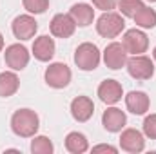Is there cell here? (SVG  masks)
I'll return each mask as SVG.
<instances>
[{
  "mask_svg": "<svg viewBox=\"0 0 156 154\" xmlns=\"http://www.w3.org/2000/svg\"><path fill=\"white\" fill-rule=\"evenodd\" d=\"M40 127L38 114L31 109H18L11 116V131L20 138H33Z\"/></svg>",
  "mask_w": 156,
  "mask_h": 154,
  "instance_id": "1",
  "label": "cell"
},
{
  "mask_svg": "<svg viewBox=\"0 0 156 154\" xmlns=\"http://www.w3.org/2000/svg\"><path fill=\"white\" fill-rule=\"evenodd\" d=\"M123 29H125L123 16L113 11H104V15L96 20V33L104 38H116Z\"/></svg>",
  "mask_w": 156,
  "mask_h": 154,
  "instance_id": "2",
  "label": "cell"
},
{
  "mask_svg": "<svg viewBox=\"0 0 156 154\" xmlns=\"http://www.w3.org/2000/svg\"><path fill=\"white\" fill-rule=\"evenodd\" d=\"M75 64L82 71H94L100 64V51L94 44L83 42L75 51Z\"/></svg>",
  "mask_w": 156,
  "mask_h": 154,
  "instance_id": "3",
  "label": "cell"
},
{
  "mask_svg": "<svg viewBox=\"0 0 156 154\" xmlns=\"http://www.w3.org/2000/svg\"><path fill=\"white\" fill-rule=\"evenodd\" d=\"M127 73L134 80H151L154 76V62L145 54H134L133 58H127Z\"/></svg>",
  "mask_w": 156,
  "mask_h": 154,
  "instance_id": "4",
  "label": "cell"
},
{
  "mask_svg": "<svg viewBox=\"0 0 156 154\" xmlns=\"http://www.w3.org/2000/svg\"><path fill=\"white\" fill-rule=\"evenodd\" d=\"M71 76H73L71 75V69L66 64H62V62L51 64L45 69V73H44L45 83L49 87H53V89H64V87H67L69 82H71Z\"/></svg>",
  "mask_w": 156,
  "mask_h": 154,
  "instance_id": "5",
  "label": "cell"
},
{
  "mask_svg": "<svg viewBox=\"0 0 156 154\" xmlns=\"http://www.w3.org/2000/svg\"><path fill=\"white\" fill-rule=\"evenodd\" d=\"M122 44H123L127 54H142L149 47V38L144 31L134 27V29L125 31V35L122 37Z\"/></svg>",
  "mask_w": 156,
  "mask_h": 154,
  "instance_id": "6",
  "label": "cell"
},
{
  "mask_svg": "<svg viewBox=\"0 0 156 154\" xmlns=\"http://www.w3.org/2000/svg\"><path fill=\"white\" fill-rule=\"evenodd\" d=\"M4 60H5V65L11 67L13 71H22L29 64V51L22 44H13V45L5 47Z\"/></svg>",
  "mask_w": 156,
  "mask_h": 154,
  "instance_id": "7",
  "label": "cell"
},
{
  "mask_svg": "<svg viewBox=\"0 0 156 154\" xmlns=\"http://www.w3.org/2000/svg\"><path fill=\"white\" fill-rule=\"evenodd\" d=\"M11 31H13L15 38L31 40L38 31V22L31 15H18L11 24Z\"/></svg>",
  "mask_w": 156,
  "mask_h": 154,
  "instance_id": "8",
  "label": "cell"
},
{
  "mask_svg": "<svg viewBox=\"0 0 156 154\" xmlns=\"http://www.w3.org/2000/svg\"><path fill=\"white\" fill-rule=\"evenodd\" d=\"M104 64L113 69V71H118L122 67H125L127 64V51L123 47V44L120 42H111L105 51H104Z\"/></svg>",
  "mask_w": 156,
  "mask_h": 154,
  "instance_id": "9",
  "label": "cell"
},
{
  "mask_svg": "<svg viewBox=\"0 0 156 154\" xmlns=\"http://www.w3.org/2000/svg\"><path fill=\"white\" fill-rule=\"evenodd\" d=\"M49 29H51V35L56 37V38H69V37H73V33L76 29V24H75L71 15L58 13V15L53 16L51 24H49Z\"/></svg>",
  "mask_w": 156,
  "mask_h": 154,
  "instance_id": "10",
  "label": "cell"
},
{
  "mask_svg": "<svg viewBox=\"0 0 156 154\" xmlns=\"http://www.w3.org/2000/svg\"><path fill=\"white\" fill-rule=\"evenodd\" d=\"M120 147L122 151L131 154H138L145 149V140H144V134L136 129H125L122 131L120 134Z\"/></svg>",
  "mask_w": 156,
  "mask_h": 154,
  "instance_id": "11",
  "label": "cell"
},
{
  "mask_svg": "<svg viewBox=\"0 0 156 154\" xmlns=\"http://www.w3.org/2000/svg\"><path fill=\"white\" fill-rule=\"evenodd\" d=\"M122 96H123V89H122V83L116 80H104L98 85V98L107 105L118 103Z\"/></svg>",
  "mask_w": 156,
  "mask_h": 154,
  "instance_id": "12",
  "label": "cell"
},
{
  "mask_svg": "<svg viewBox=\"0 0 156 154\" xmlns=\"http://www.w3.org/2000/svg\"><path fill=\"white\" fill-rule=\"evenodd\" d=\"M125 123H127V116L118 107H109L102 114V125L109 132H120L125 127Z\"/></svg>",
  "mask_w": 156,
  "mask_h": 154,
  "instance_id": "13",
  "label": "cell"
},
{
  "mask_svg": "<svg viewBox=\"0 0 156 154\" xmlns=\"http://www.w3.org/2000/svg\"><path fill=\"white\" fill-rule=\"evenodd\" d=\"M149 105H151V100H149V96L144 91H131L125 96V107H127V111L136 116L145 114L149 111Z\"/></svg>",
  "mask_w": 156,
  "mask_h": 154,
  "instance_id": "14",
  "label": "cell"
},
{
  "mask_svg": "<svg viewBox=\"0 0 156 154\" xmlns=\"http://www.w3.org/2000/svg\"><path fill=\"white\" fill-rule=\"evenodd\" d=\"M55 51H56L55 40L47 35H42L33 42V56L38 62H49L55 56Z\"/></svg>",
  "mask_w": 156,
  "mask_h": 154,
  "instance_id": "15",
  "label": "cell"
},
{
  "mask_svg": "<svg viewBox=\"0 0 156 154\" xmlns=\"http://www.w3.org/2000/svg\"><path fill=\"white\" fill-rule=\"evenodd\" d=\"M93 113H94V103H93L91 98H87V96H76L71 102V114L80 123L91 120Z\"/></svg>",
  "mask_w": 156,
  "mask_h": 154,
  "instance_id": "16",
  "label": "cell"
},
{
  "mask_svg": "<svg viewBox=\"0 0 156 154\" xmlns=\"http://www.w3.org/2000/svg\"><path fill=\"white\" fill-rule=\"evenodd\" d=\"M69 15L73 16V20H75V24L78 27H87L94 20V9H93V5H89L85 2L73 4L71 9H69Z\"/></svg>",
  "mask_w": 156,
  "mask_h": 154,
  "instance_id": "17",
  "label": "cell"
},
{
  "mask_svg": "<svg viewBox=\"0 0 156 154\" xmlns=\"http://www.w3.org/2000/svg\"><path fill=\"white\" fill-rule=\"evenodd\" d=\"M20 87V80L16 73L13 71H4L0 73V98H9L13 96Z\"/></svg>",
  "mask_w": 156,
  "mask_h": 154,
  "instance_id": "18",
  "label": "cell"
},
{
  "mask_svg": "<svg viewBox=\"0 0 156 154\" xmlns=\"http://www.w3.org/2000/svg\"><path fill=\"white\" fill-rule=\"evenodd\" d=\"M66 149L71 154H83L89 151V142L82 132H69L66 136Z\"/></svg>",
  "mask_w": 156,
  "mask_h": 154,
  "instance_id": "19",
  "label": "cell"
},
{
  "mask_svg": "<svg viewBox=\"0 0 156 154\" xmlns=\"http://www.w3.org/2000/svg\"><path fill=\"white\" fill-rule=\"evenodd\" d=\"M133 20H134V24H136L138 27L153 29V27H156V11L145 5V7H142V9L133 16Z\"/></svg>",
  "mask_w": 156,
  "mask_h": 154,
  "instance_id": "20",
  "label": "cell"
},
{
  "mask_svg": "<svg viewBox=\"0 0 156 154\" xmlns=\"http://www.w3.org/2000/svg\"><path fill=\"white\" fill-rule=\"evenodd\" d=\"M55 147L47 136H33L31 140V152L33 154H53Z\"/></svg>",
  "mask_w": 156,
  "mask_h": 154,
  "instance_id": "21",
  "label": "cell"
},
{
  "mask_svg": "<svg viewBox=\"0 0 156 154\" xmlns=\"http://www.w3.org/2000/svg\"><path fill=\"white\" fill-rule=\"evenodd\" d=\"M142 7H145L144 0H118V9L123 16H129L133 18Z\"/></svg>",
  "mask_w": 156,
  "mask_h": 154,
  "instance_id": "22",
  "label": "cell"
},
{
  "mask_svg": "<svg viewBox=\"0 0 156 154\" xmlns=\"http://www.w3.org/2000/svg\"><path fill=\"white\" fill-rule=\"evenodd\" d=\"M24 9L31 15H42L49 7V0H22Z\"/></svg>",
  "mask_w": 156,
  "mask_h": 154,
  "instance_id": "23",
  "label": "cell"
},
{
  "mask_svg": "<svg viewBox=\"0 0 156 154\" xmlns=\"http://www.w3.org/2000/svg\"><path fill=\"white\" fill-rule=\"evenodd\" d=\"M144 134L151 140H156V114H149L144 120Z\"/></svg>",
  "mask_w": 156,
  "mask_h": 154,
  "instance_id": "24",
  "label": "cell"
},
{
  "mask_svg": "<svg viewBox=\"0 0 156 154\" xmlns=\"http://www.w3.org/2000/svg\"><path fill=\"white\" fill-rule=\"evenodd\" d=\"M93 5L102 11H111L118 5V0H93Z\"/></svg>",
  "mask_w": 156,
  "mask_h": 154,
  "instance_id": "25",
  "label": "cell"
},
{
  "mask_svg": "<svg viewBox=\"0 0 156 154\" xmlns=\"http://www.w3.org/2000/svg\"><path fill=\"white\" fill-rule=\"evenodd\" d=\"M98 152H111V154H116L118 149L116 147H113V145H105V143H102V145H96V147H93V154H98Z\"/></svg>",
  "mask_w": 156,
  "mask_h": 154,
  "instance_id": "26",
  "label": "cell"
},
{
  "mask_svg": "<svg viewBox=\"0 0 156 154\" xmlns=\"http://www.w3.org/2000/svg\"><path fill=\"white\" fill-rule=\"evenodd\" d=\"M4 49V37H2V33H0V51Z\"/></svg>",
  "mask_w": 156,
  "mask_h": 154,
  "instance_id": "27",
  "label": "cell"
},
{
  "mask_svg": "<svg viewBox=\"0 0 156 154\" xmlns=\"http://www.w3.org/2000/svg\"><path fill=\"white\" fill-rule=\"evenodd\" d=\"M153 58H154V62H156V47H154V51H153Z\"/></svg>",
  "mask_w": 156,
  "mask_h": 154,
  "instance_id": "28",
  "label": "cell"
},
{
  "mask_svg": "<svg viewBox=\"0 0 156 154\" xmlns=\"http://www.w3.org/2000/svg\"><path fill=\"white\" fill-rule=\"evenodd\" d=\"M147 2H156V0H147Z\"/></svg>",
  "mask_w": 156,
  "mask_h": 154,
  "instance_id": "29",
  "label": "cell"
}]
</instances>
